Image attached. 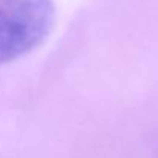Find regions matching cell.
Returning <instances> with one entry per match:
<instances>
[{
    "label": "cell",
    "instance_id": "obj_1",
    "mask_svg": "<svg viewBox=\"0 0 158 158\" xmlns=\"http://www.w3.org/2000/svg\"><path fill=\"white\" fill-rule=\"evenodd\" d=\"M54 20L52 0H0V66L37 48Z\"/></svg>",
    "mask_w": 158,
    "mask_h": 158
}]
</instances>
